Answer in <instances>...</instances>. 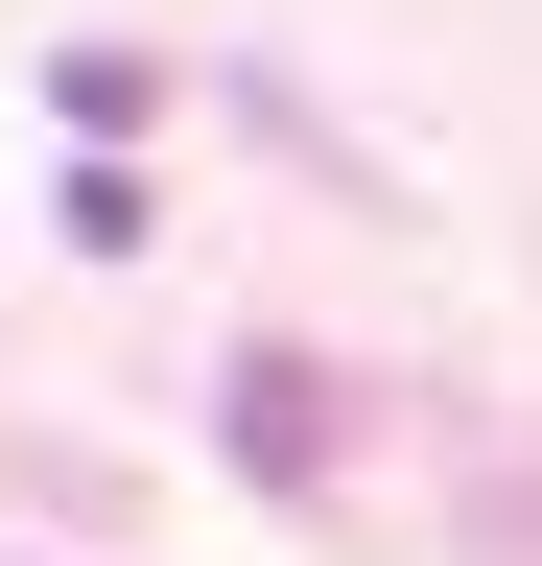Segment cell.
<instances>
[{
    "mask_svg": "<svg viewBox=\"0 0 542 566\" xmlns=\"http://www.w3.org/2000/svg\"><path fill=\"white\" fill-rule=\"evenodd\" d=\"M236 472H330V401H307V354H236Z\"/></svg>",
    "mask_w": 542,
    "mask_h": 566,
    "instance_id": "cell-1",
    "label": "cell"
}]
</instances>
